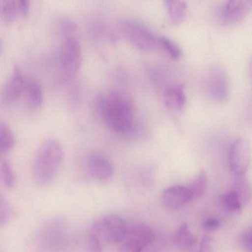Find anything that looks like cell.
<instances>
[{"instance_id":"6da1fadb","label":"cell","mask_w":252,"mask_h":252,"mask_svg":"<svg viewBox=\"0 0 252 252\" xmlns=\"http://www.w3.org/2000/svg\"><path fill=\"white\" fill-rule=\"evenodd\" d=\"M96 110L105 125L118 133L129 132L133 123V106L131 100L125 94L110 91L96 99Z\"/></svg>"},{"instance_id":"7a4b0ae2","label":"cell","mask_w":252,"mask_h":252,"mask_svg":"<svg viewBox=\"0 0 252 252\" xmlns=\"http://www.w3.org/2000/svg\"><path fill=\"white\" fill-rule=\"evenodd\" d=\"M63 147L57 140L50 139L38 148L32 164V175L35 183L45 186L55 178L62 163Z\"/></svg>"},{"instance_id":"3957f363","label":"cell","mask_w":252,"mask_h":252,"mask_svg":"<svg viewBox=\"0 0 252 252\" xmlns=\"http://www.w3.org/2000/svg\"><path fill=\"white\" fill-rule=\"evenodd\" d=\"M91 231L112 244L123 242L128 232L125 220L114 214H107L98 219L93 223Z\"/></svg>"},{"instance_id":"277c9868","label":"cell","mask_w":252,"mask_h":252,"mask_svg":"<svg viewBox=\"0 0 252 252\" xmlns=\"http://www.w3.org/2000/svg\"><path fill=\"white\" fill-rule=\"evenodd\" d=\"M126 39L134 47L143 51H151L158 45V37L143 24L132 20H125L120 24Z\"/></svg>"},{"instance_id":"5b68a950","label":"cell","mask_w":252,"mask_h":252,"mask_svg":"<svg viewBox=\"0 0 252 252\" xmlns=\"http://www.w3.org/2000/svg\"><path fill=\"white\" fill-rule=\"evenodd\" d=\"M251 158V147L249 140L240 137L232 143L229 154V163L236 176L245 174Z\"/></svg>"},{"instance_id":"8992f818","label":"cell","mask_w":252,"mask_h":252,"mask_svg":"<svg viewBox=\"0 0 252 252\" xmlns=\"http://www.w3.org/2000/svg\"><path fill=\"white\" fill-rule=\"evenodd\" d=\"M82 52L78 41L68 37L64 41L61 51V63L63 70L69 75L79 71L82 63Z\"/></svg>"},{"instance_id":"52a82bcc","label":"cell","mask_w":252,"mask_h":252,"mask_svg":"<svg viewBox=\"0 0 252 252\" xmlns=\"http://www.w3.org/2000/svg\"><path fill=\"white\" fill-rule=\"evenodd\" d=\"M252 6V0H227L220 8V20L225 25L238 23L247 16Z\"/></svg>"},{"instance_id":"ba28073f","label":"cell","mask_w":252,"mask_h":252,"mask_svg":"<svg viewBox=\"0 0 252 252\" xmlns=\"http://www.w3.org/2000/svg\"><path fill=\"white\" fill-rule=\"evenodd\" d=\"M206 87L210 95L217 101L224 100L228 95L227 80L223 70L214 67L209 72L206 78Z\"/></svg>"},{"instance_id":"9c48e42d","label":"cell","mask_w":252,"mask_h":252,"mask_svg":"<svg viewBox=\"0 0 252 252\" xmlns=\"http://www.w3.org/2000/svg\"><path fill=\"white\" fill-rule=\"evenodd\" d=\"M192 199L187 187L173 186L165 189L162 193L164 206L169 209H178L188 203Z\"/></svg>"},{"instance_id":"30bf717a","label":"cell","mask_w":252,"mask_h":252,"mask_svg":"<svg viewBox=\"0 0 252 252\" xmlns=\"http://www.w3.org/2000/svg\"><path fill=\"white\" fill-rule=\"evenodd\" d=\"M88 167L91 175L96 179L104 181L112 175L113 167L105 158L98 155L91 156L88 161Z\"/></svg>"},{"instance_id":"8fae6325","label":"cell","mask_w":252,"mask_h":252,"mask_svg":"<svg viewBox=\"0 0 252 252\" xmlns=\"http://www.w3.org/2000/svg\"><path fill=\"white\" fill-rule=\"evenodd\" d=\"M24 80L20 69L15 67L3 90V99L6 102H13L20 96L24 88Z\"/></svg>"},{"instance_id":"7c38bea8","label":"cell","mask_w":252,"mask_h":252,"mask_svg":"<svg viewBox=\"0 0 252 252\" xmlns=\"http://www.w3.org/2000/svg\"><path fill=\"white\" fill-rule=\"evenodd\" d=\"M154 233L147 224L138 223L134 225L128 231L126 239L143 250L153 241Z\"/></svg>"},{"instance_id":"4fadbf2b","label":"cell","mask_w":252,"mask_h":252,"mask_svg":"<svg viewBox=\"0 0 252 252\" xmlns=\"http://www.w3.org/2000/svg\"><path fill=\"white\" fill-rule=\"evenodd\" d=\"M163 99L168 108L175 110L182 109L186 102L184 84L181 83L168 87L164 92Z\"/></svg>"},{"instance_id":"5bb4252c","label":"cell","mask_w":252,"mask_h":252,"mask_svg":"<svg viewBox=\"0 0 252 252\" xmlns=\"http://www.w3.org/2000/svg\"><path fill=\"white\" fill-rule=\"evenodd\" d=\"M170 23L174 26L181 24L184 20L188 10L185 1L167 0L164 1Z\"/></svg>"},{"instance_id":"9a60e30c","label":"cell","mask_w":252,"mask_h":252,"mask_svg":"<svg viewBox=\"0 0 252 252\" xmlns=\"http://www.w3.org/2000/svg\"><path fill=\"white\" fill-rule=\"evenodd\" d=\"M197 240L190 231L187 223L182 224L175 231L173 237L174 245L182 250H187L192 248Z\"/></svg>"},{"instance_id":"2e32d148","label":"cell","mask_w":252,"mask_h":252,"mask_svg":"<svg viewBox=\"0 0 252 252\" xmlns=\"http://www.w3.org/2000/svg\"><path fill=\"white\" fill-rule=\"evenodd\" d=\"M207 186V175L204 169H200L198 175L187 187L191 198L196 199L201 196L204 193Z\"/></svg>"},{"instance_id":"e0dca14e","label":"cell","mask_w":252,"mask_h":252,"mask_svg":"<svg viewBox=\"0 0 252 252\" xmlns=\"http://www.w3.org/2000/svg\"><path fill=\"white\" fill-rule=\"evenodd\" d=\"M234 190L238 195L242 207L247 205L251 197V188L245 175L236 176Z\"/></svg>"},{"instance_id":"ac0fdd59","label":"cell","mask_w":252,"mask_h":252,"mask_svg":"<svg viewBox=\"0 0 252 252\" xmlns=\"http://www.w3.org/2000/svg\"><path fill=\"white\" fill-rule=\"evenodd\" d=\"M15 144V137L6 124L0 123V154L9 151Z\"/></svg>"},{"instance_id":"d6986e66","label":"cell","mask_w":252,"mask_h":252,"mask_svg":"<svg viewBox=\"0 0 252 252\" xmlns=\"http://www.w3.org/2000/svg\"><path fill=\"white\" fill-rule=\"evenodd\" d=\"M17 5L11 0H0V18L6 24L12 23L16 18Z\"/></svg>"},{"instance_id":"ffe728a7","label":"cell","mask_w":252,"mask_h":252,"mask_svg":"<svg viewBox=\"0 0 252 252\" xmlns=\"http://www.w3.org/2000/svg\"><path fill=\"white\" fill-rule=\"evenodd\" d=\"M223 208L230 213H240L242 206L239 198L234 190L224 194L220 198Z\"/></svg>"},{"instance_id":"44dd1931","label":"cell","mask_w":252,"mask_h":252,"mask_svg":"<svg viewBox=\"0 0 252 252\" xmlns=\"http://www.w3.org/2000/svg\"><path fill=\"white\" fill-rule=\"evenodd\" d=\"M0 177L4 186L12 189L15 183L14 174L10 163L3 159L0 163Z\"/></svg>"},{"instance_id":"7402d4cb","label":"cell","mask_w":252,"mask_h":252,"mask_svg":"<svg viewBox=\"0 0 252 252\" xmlns=\"http://www.w3.org/2000/svg\"><path fill=\"white\" fill-rule=\"evenodd\" d=\"M158 45H160L173 59H179L182 55L180 47L172 40L165 36L158 37Z\"/></svg>"},{"instance_id":"603a6c76","label":"cell","mask_w":252,"mask_h":252,"mask_svg":"<svg viewBox=\"0 0 252 252\" xmlns=\"http://www.w3.org/2000/svg\"><path fill=\"white\" fill-rule=\"evenodd\" d=\"M29 98L31 104L34 108L39 107L43 101V95L40 85L32 82L29 86Z\"/></svg>"},{"instance_id":"cb8c5ba5","label":"cell","mask_w":252,"mask_h":252,"mask_svg":"<svg viewBox=\"0 0 252 252\" xmlns=\"http://www.w3.org/2000/svg\"><path fill=\"white\" fill-rule=\"evenodd\" d=\"M85 251L86 252H103L99 238L91 231L87 236Z\"/></svg>"},{"instance_id":"d4e9b609","label":"cell","mask_w":252,"mask_h":252,"mask_svg":"<svg viewBox=\"0 0 252 252\" xmlns=\"http://www.w3.org/2000/svg\"><path fill=\"white\" fill-rule=\"evenodd\" d=\"M220 226V220L215 218H208L203 223V228L207 231H215L218 229Z\"/></svg>"},{"instance_id":"484cf974","label":"cell","mask_w":252,"mask_h":252,"mask_svg":"<svg viewBox=\"0 0 252 252\" xmlns=\"http://www.w3.org/2000/svg\"><path fill=\"white\" fill-rule=\"evenodd\" d=\"M9 207L6 200L0 195V225L6 220L8 216Z\"/></svg>"},{"instance_id":"4316f807","label":"cell","mask_w":252,"mask_h":252,"mask_svg":"<svg viewBox=\"0 0 252 252\" xmlns=\"http://www.w3.org/2000/svg\"><path fill=\"white\" fill-rule=\"evenodd\" d=\"M143 251L126 239L123 241L119 249V252H143Z\"/></svg>"},{"instance_id":"83f0119b","label":"cell","mask_w":252,"mask_h":252,"mask_svg":"<svg viewBox=\"0 0 252 252\" xmlns=\"http://www.w3.org/2000/svg\"><path fill=\"white\" fill-rule=\"evenodd\" d=\"M243 244L248 251L252 250V236L251 230H247L243 233L242 236Z\"/></svg>"},{"instance_id":"f1b7e54d","label":"cell","mask_w":252,"mask_h":252,"mask_svg":"<svg viewBox=\"0 0 252 252\" xmlns=\"http://www.w3.org/2000/svg\"><path fill=\"white\" fill-rule=\"evenodd\" d=\"M17 7L23 15L26 16L28 14L30 10L29 1L26 0H19L18 1Z\"/></svg>"},{"instance_id":"f546056e","label":"cell","mask_w":252,"mask_h":252,"mask_svg":"<svg viewBox=\"0 0 252 252\" xmlns=\"http://www.w3.org/2000/svg\"><path fill=\"white\" fill-rule=\"evenodd\" d=\"M212 241L211 238L205 236L202 239L200 244V252H208Z\"/></svg>"},{"instance_id":"4dcf8cb0","label":"cell","mask_w":252,"mask_h":252,"mask_svg":"<svg viewBox=\"0 0 252 252\" xmlns=\"http://www.w3.org/2000/svg\"><path fill=\"white\" fill-rule=\"evenodd\" d=\"M1 51H2V44H1V41L0 40V53L1 52Z\"/></svg>"}]
</instances>
